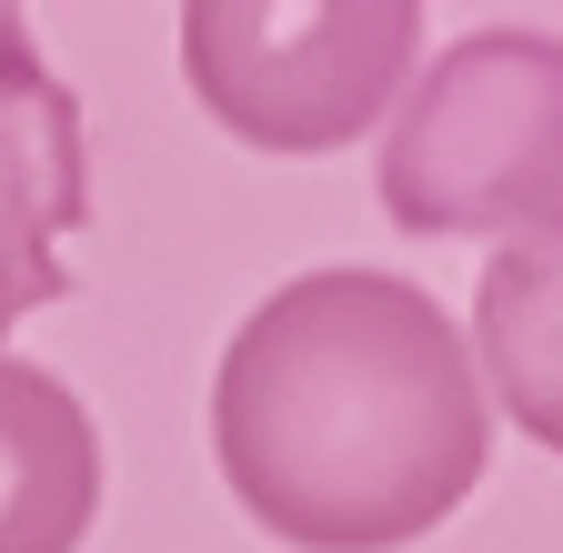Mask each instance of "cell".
I'll return each instance as SVG.
<instances>
[{"instance_id": "cell-1", "label": "cell", "mask_w": 563, "mask_h": 553, "mask_svg": "<svg viewBox=\"0 0 563 553\" xmlns=\"http://www.w3.org/2000/svg\"><path fill=\"white\" fill-rule=\"evenodd\" d=\"M211 453L242 513L302 553L422 543L493 453L463 332L402 272H302L222 353Z\"/></svg>"}, {"instance_id": "cell-2", "label": "cell", "mask_w": 563, "mask_h": 553, "mask_svg": "<svg viewBox=\"0 0 563 553\" xmlns=\"http://www.w3.org/2000/svg\"><path fill=\"white\" fill-rule=\"evenodd\" d=\"M563 201V41L473 31L412 81L383 142V212L402 232H523Z\"/></svg>"}, {"instance_id": "cell-3", "label": "cell", "mask_w": 563, "mask_h": 553, "mask_svg": "<svg viewBox=\"0 0 563 553\" xmlns=\"http://www.w3.org/2000/svg\"><path fill=\"white\" fill-rule=\"evenodd\" d=\"M412 51H422L412 0H312V11L201 0L181 11V71L201 111L262 152H342L412 81Z\"/></svg>"}, {"instance_id": "cell-4", "label": "cell", "mask_w": 563, "mask_h": 553, "mask_svg": "<svg viewBox=\"0 0 563 553\" xmlns=\"http://www.w3.org/2000/svg\"><path fill=\"white\" fill-rule=\"evenodd\" d=\"M91 222V162H81V101L41 60L31 21L0 11V332L70 292L60 242Z\"/></svg>"}, {"instance_id": "cell-5", "label": "cell", "mask_w": 563, "mask_h": 553, "mask_svg": "<svg viewBox=\"0 0 563 553\" xmlns=\"http://www.w3.org/2000/svg\"><path fill=\"white\" fill-rule=\"evenodd\" d=\"M101 513V433L60 373L0 353V553H81Z\"/></svg>"}, {"instance_id": "cell-6", "label": "cell", "mask_w": 563, "mask_h": 553, "mask_svg": "<svg viewBox=\"0 0 563 553\" xmlns=\"http://www.w3.org/2000/svg\"><path fill=\"white\" fill-rule=\"evenodd\" d=\"M473 342H483V373L504 392V412L563 453V201L533 212L523 232H504V252L483 262Z\"/></svg>"}]
</instances>
